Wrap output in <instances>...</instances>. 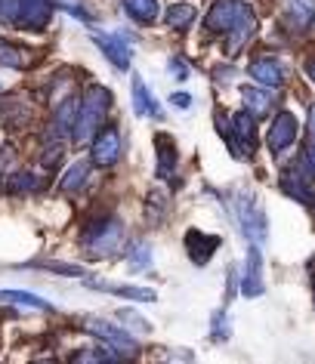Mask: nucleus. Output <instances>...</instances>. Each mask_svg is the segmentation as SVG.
Returning a JSON list of instances; mask_svg holds the SVG:
<instances>
[{
    "label": "nucleus",
    "instance_id": "nucleus-21",
    "mask_svg": "<svg viewBox=\"0 0 315 364\" xmlns=\"http://www.w3.org/2000/svg\"><path fill=\"white\" fill-rule=\"evenodd\" d=\"M0 62H4V65H13V68H28L34 62V56H31V50H25V47L0 43Z\"/></svg>",
    "mask_w": 315,
    "mask_h": 364
},
{
    "label": "nucleus",
    "instance_id": "nucleus-14",
    "mask_svg": "<svg viewBox=\"0 0 315 364\" xmlns=\"http://www.w3.org/2000/svg\"><path fill=\"white\" fill-rule=\"evenodd\" d=\"M229 124H232V136H235V142L241 145V151H245V158H247V154L254 151V145H257V133H254L257 130V117L245 108V112L232 114Z\"/></svg>",
    "mask_w": 315,
    "mask_h": 364
},
{
    "label": "nucleus",
    "instance_id": "nucleus-4",
    "mask_svg": "<svg viewBox=\"0 0 315 364\" xmlns=\"http://www.w3.org/2000/svg\"><path fill=\"white\" fill-rule=\"evenodd\" d=\"M235 213H238V223L250 238V244H263L269 229H266V216H263V207H260L257 198L250 192H238L235 195Z\"/></svg>",
    "mask_w": 315,
    "mask_h": 364
},
{
    "label": "nucleus",
    "instance_id": "nucleus-7",
    "mask_svg": "<svg viewBox=\"0 0 315 364\" xmlns=\"http://www.w3.org/2000/svg\"><path fill=\"white\" fill-rule=\"evenodd\" d=\"M282 22L291 34H306L315 22V0H282Z\"/></svg>",
    "mask_w": 315,
    "mask_h": 364
},
{
    "label": "nucleus",
    "instance_id": "nucleus-18",
    "mask_svg": "<svg viewBox=\"0 0 315 364\" xmlns=\"http://www.w3.org/2000/svg\"><path fill=\"white\" fill-rule=\"evenodd\" d=\"M90 182V164L87 161H78V164H71L68 167V173L62 176V182H59V188L62 192H68V195H75V192H80Z\"/></svg>",
    "mask_w": 315,
    "mask_h": 364
},
{
    "label": "nucleus",
    "instance_id": "nucleus-11",
    "mask_svg": "<svg viewBox=\"0 0 315 364\" xmlns=\"http://www.w3.org/2000/svg\"><path fill=\"white\" fill-rule=\"evenodd\" d=\"M220 247V238L217 235H204V232H198V229H188L186 232V250H188V257H192L195 266H204V262H210L213 257V250Z\"/></svg>",
    "mask_w": 315,
    "mask_h": 364
},
{
    "label": "nucleus",
    "instance_id": "nucleus-2",
    "mask_svg": "<svg viewBox=\"0 0 315 364\" xmlns=\"http://www.w3.org/2000/svg\"><path fill=\"white\" fill-rule=\"evenodd\" d=\"M121 241H124V225L118 216H99V220L87 223L80 247H84L90 259H105L121 250Z\"/></svg>",
    "mask_w": 315,
    "mask_h": 364
},
{
    "label": "nucleus",
    "instance_id": "nucleus-1",
    "mask_svg": "<svg viewBox=\"0 0 315 364\" xmlns=\"http://www.w3.org/2000/svg\"><path fill=\"white\" fill-rule=\"evenodd\" d=\"M112 102H114V96H112L109 87L90 84L84 90V99L78 102V117H75V127H71V139H75L78 145L93 142V136L105 127V117H109Z\"/></svg>",
    "mask_w": 315,
    "mask_h": 364
},
{
    "label": "nucleus",
    "instance_id": "nucleus-30",
    "mask_svg": "<svg viewBox=\"0 0 315 364\" xmlns=\"http://www.w3.org/2000/svg\"><path fill=\"white\" fill-rule=\"evenodd\" d=\"M56 161H62V145H50L47 154H43V167H53Z\"/></svg>",
    "mask_w": 315,
    "mask_h": 364
},
{
    "label": "nucleus",
    "instance_id": "nucleus-13",
    "mask_svg": "<svg viewBox=\"0 0 315 364\" xmlns=\"http://www.w3.org/2000/svg\"><path fill=\"white\" fill-rule=\"evenodd\" d=\"M130 96H133V114L137 117H164V112L158 108V102L151 99V93H149V87H146V80H142L137 71H133V80H130Z\"/></svg>",
    "mask_w": 315,
    "mask_h": 364
},
{
    "label": "nucleus",
    "instance_id": "nucleus-26",
    "mask_svg": "<svg viewBox=\"0 0 315 364\" xmlns=\"http://www.w3.org/2000/svg\"><path fill=\"white\" fill-rule=\"evenodd\" d=\"M10 188L13 192H34V188H41V182L34 173L22 170V173H16V176H10Z\"/></svg>",
    "mask_w": 315,
    "mask_h": 364
},
{
    "label": "nucleus",
    "instance_id": "nucleus-20",
    "mask_svg": "<svg viewBox=\"0 0 315 364\" xmlns=\"http://www.w3.org/2000/svg\"><path fill=\"white\" fill-rule=\"evenodd\" d=\"M0 303H19L28 309H41V312H53V306L38 294H28V290H0Z\"/></svg>",
    "mask_w": 315,
    "mask_h": 364
},
{
    "label": "nucleus",
    "instance_id": "nucleus-19",
    "mask_svg": "<svg viewBox=\"0 0 315 364\" xmlns=\"http://www.w3.org/2000/svg\"><path fill=\"white\" fill-rule=\"evenodd\" d=\"M124 10H127L133 22L151 25L158 19V0H124Z\"/></svg>",
    "mask_w": 315,
    "mask_h": 364
},
{
    "label": "nucleus",
    "instance_id": "nucleus-10",
    "mask_svg": "<svg viewBox=\"0 0 315 364\" xmlns=\"http://www.w3.org/2000/svg\"><path fill=\"white\" fill-rule=\"evenodd\" d=\"M297 130H300V124H297V117L291 112H282L272 121V130H269V151H275V154H282L287 145H291L297 139Z\"/></svg>",
    "mask_w": 315,
    "mask_h": 364
},
{
    "label": "nucleus",
    "instance_id": "nucleus-6",
    "mask_svg": "<svg viewBox=\"0 0 315 364\" xmlns=\"http://www.w3.org/2000/svg\"><path fill=\"white\" fill-rule=\"evenodd\" d=\"M90 154H93V164L96 167H112V164H118L121 158V133L114 130V127H102L93 142H90Z\"/></svg>",
    "mask_w": 315,
    "mask_h": 364
},
{
    "label": "nucleus",
    "instance_id": "nucleus-28",
    "mask_svg": "<svg viewBox=\"0 0 315 364\" xmlns=\"http://www.w3.org/2000/svg\"><path fill=\"white\" fill-rule=\"evenodd\" d=\"M226 336H229V315L220 309V312L213 315V340H226Z\"/></svg>",
    "mask_w": 315,
    "mask_h": 364
},
{
    "label": "nucleus",
    "instance_id": "nucleus-27",
    "mask_svg": "<svg viewBox=\"0 0 315 364\" xmlns=\"http://www.w3.org/2000/svg\"><path fill=\"white\" fill-rule=\"evenodd\" d=\"M118 318H121V321H127V324H133V327H137L139 333H149V331H151V324H149V321H146V318H142V315H137V312H133V309H121V312H118Z\"/></svg>",
    "mask_w": 315,
    "mask_h": 364
},
{
    "label": "nucleus",
    "instance_id": "nucleus-16",
    "mask_svg": "<svg viewBox=\"0 0 315 364\" xmlns=\"http://www.w3.org/2000/svg\"><path fill=\"white\" fill-rule=\"evenodd\" d=\"M241 99H245L247 112L254 117H263L269 108H272V102H275L272 87H241Z\"/></svg>",
    "mask_w": 315,
    "mask_h": 364
},
{
    "label": "nucleus",
    "instance_id": "nucleus-25",
    "mask_svg": "<svg viewBox=\"0 0 315 364\" xmlns=\"http://www.w3.org/2000/svg\"><path fill=\"white\" fill-rule=\"evenodd\" d=\"M34 269H47V272H56V275H71V278H84L87 272L75 266V262H28Z\"/></svg>",
    "mask_w": 315,
    "mask_h": 364
},
{
    "label": "nucleus",
    "instance_id": "nucleus-34",
    "mask_svg": "<svg viewBox=\"0 0 315 364\" xmlns=\"http://www.w3.org/2000/svg\"><path fill=\"white\" fill-rule=\"evenodd\" d=\"M309 127H312V133H315V105H312V114H309Z\"/></svg>",
    "mask_w": 315,
    "mask_h": 364
},
{
    "label": "nucleus",
    "instance_id": "nucleus-5",
    "mask_svg": "<svg viewBox=\"0 0 315 364\" xmlns=\"http://www.w3.org/2000/svg\"><path fill=\"white\" fill-rule=\"evenodd\" d=\"M84 331L99 336V340H105L109 346L121 352H137V340H133V333H127L124 327H114L112 321H105V318H84Z\"/></svg>",
    "mask_w": 315,
    "mask_h": 364
},
{
    "label": "nucleus",
    "instance_id": "nucleus-8",
    "mask_svg": "<svg viewBox=\"0 0 315 364\" xmlns=\"http://www.w3.org/2000/svg\"><path fill=\"white\" fill-rule=\"evenodd\" d=\"M93 43L105 53V59H112L114 68H121V71L130 68V47H127V41H124V34H99V31H93Z\"/></svg>",
    "mask_w": 315,
    "mask_h": 364
},
{
    "label": "nucleus",
    "instance_id": "nucleus-22",
    "mask_svg": "<svg viewBox=\"0 0 315 364\" xmlns=\"http://www.w3.org/2000/svg\"><path fill=\"white\" fill-rule=\"evenodd\" d=\"M164 22H167V28H188V25L195 22V6H188V4H173V6H167Z\"/></svg>",
    "mask_w": 315,
    "mask_h": 364
},
{
    "label": "nucleus",
    "instance_id": "nucleus-17",
    "mask_svg": "<svg viewBox=\"0 0 315 364\" xmlns=\"http://www.w3.org/2000/svg\"><path fill=\"white\" fill-rule=\"evenodd\" d=\"M155 149H158V176H170V173L176 170V142L170 139L167 133H158L155 136Z\"/></svg>",
    "mask_w": 315,
    "mask_h": 364
},
{
    "label": "nucleus",
    "instance_id": "nucleus-32",
    "mask_svg": "<svg viewBox=\"0 0 315 364\" xmlns=\"http://www.w3.org/2000/svg\"><path fill=\"white\" fill-rule=\"evenodd\" d=\"M303 161L309 164V167H312V173H315V133H312L309 145H306V149H303Z\"/></svg>",
    "mask_w": 315,
    "mask_h": 364
},
{
    "label": "nucleus",
    "instance_id": "nucleus-29",
    "mask_svg": "<svg viewBox=\"0 0 315 364\" xmlns=\"http://www.w3.org/2000/svg\"><path fill=\"white\" fill-rule=\"evenodd\" d=\"M170 75H173L176 80H188V65L183 59H170Z\"/></svg>",
    "mask_w": 315,
    "mask_h": 364
},
{
    "label": "nucleus",
    "instance_id": "nucleus-31",
    "mask_svg": "<svg viewBox=\"0 0 315 364\" xmlns=\"http://www.w3.org/2000/svg\"><path fill=\"white\" fill-rule=\"evenodd\" d=\"M170 105H176L179 112H186V108H192V96L188 93H173L170 96Z\"/></svg>",
    "mask_w": 315,
    "mask_h": 364
},
{
    "label": "nucleus",
    "instance_id": "nucleus-33",
    "mask_svg": "<svg viewBox=\"0 0 315 364\" xmlns=\"http://www.w3.org/2000/svg\"><path fill=\"white\" fill-rule=\"evenodd\" d=\"M306 75H309V77H312V80H315V59H312V62H309V65H306Z\"/></svg>",
    "mask_w": 315,
    "mask_h": 364
},
{
    "label": "nucleus",
    "instance_id": "nucleus-15",
    "mask_svg": "<svg viewBox=\"0 0 315 364\" xmlns=\"http://www.w3.org/2000/svg\"><path fill=\"white\" fill-rule=\"evenodd\" d=\"M250 77H254L260 87H282L284 84V68H282V62L263 56V59L250 62Z\"/></svg>",
    "mask_w": 315,
    "mask_h": 364
},
{
    "label": "nucleus",
    "instance_id": "nucleus-3",
    "mask_svg": "<svg viewBox=\"0 0 315 364\" xmlns=\"http://www.w3.org/2000/svg\"><path fill=\"white\" fill-rule=\"evenodd\" d=\"M254 19V6L247 0H213L210 13L204 16V31L207 34H226L235 31L238 25Z\"/></svg>",
    "mask_w": 315,
    "mask_h": 364
},
{
    "label": "nucleus",
    "instance_id": "nucleus-12",
    "mask_svg": "<svg viewBox=\"0 0 315 364\" xmlns=\"http://www.w3.org/2000/svg\"><path fill=\"white\" fill-rule=\"evenodd\" d=\"M87 287H93V290H105V294H114V296H124V299H139V303H155L158 294L155 290H149V287H133V284H105V281H96V278H90L84 275L80 278Z\"/></svg>",
    "mask_w": 315,
    "mask_h": 364
},
{
    "label": "nucleus",
    "instance_id": "nucleus-23",
    "mask_svg": "<svg viewBox=\"0 0 315 364\" xmlns=\"http://www.w3.org/2000/svg\"><path fill=\"white\" fill-rule=\"evenodd\" d=\"M127 266H130V272H142V269H149V266H151V244H149V241L130 244Z\"/></svg>",
    "mask_w": 315,
    "mask_h": 364
},
{
    "label": "nucleus",
    "instance_id": "nucleus-24",
    "mask_svg": "<svg viewBox=\"0 0 315 364\" xmlns=\"http://www.w3.org/2000/svg\"><path fill=\"white\" fill-rule=\"evenodd\" d=\"M254 28H257V19H250V22H245V25H238V28L232 31L235 38H229V43H226V53H229V56H235V53L245 47V43L250 41V34H254Z\"/></svg>",
    "mask_w": 315,
    "mask_h": 364
},
{
    "label": "nucleus",
    "instance_id": "nucleus-9",
    "mask_svg": "<svg viewBox=\"0 0 315 364\" xmlns=\"http://www.w3.org/2000/svg\"><path fill=\"white\" fill-rule=\"evenodd\" d=\"M241 294L250 296V299L263 294V253H260V244H250V250H247L245 278H241Z\"/></svg>",
    "mask_w": 315,
    "mask_h": 364
}]
</instances>
